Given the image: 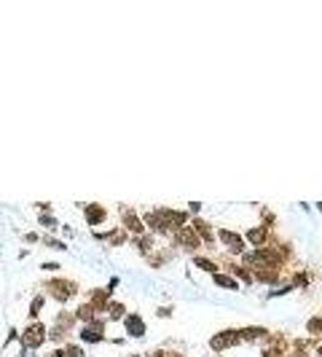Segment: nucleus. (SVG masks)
<instances>
[{
  "label": "nucleus",
  "instance_id": "5",
  "mask_svg": "<svg viewBox=\"0 0 322 357\" xmlns=\"http://www.w3.org/2000/svg\"><path fill=\"white\" fill-rule=\"evenodd\" d=\"M175 234H177V244H180L183 250H196L201 244V239L196 236V231L188 228V226H183L180 231H175Z\"/></svg>",
  "mask_w": 322,
  "mask_h": 357
},
{
  "label": "nucleus",
  "instance_id": "17",
  "mask_svg": "<svg viewBox=\"0 0 322 357\" xmlns=\"http://www.w3.org/2000/svg\"><path fill=\"white\" fill-rule=\"evenodd\" d=\"M134 244L140 250H150V247H153V236H140V239H134Z\"/></svg>",
  "mask_w": 322,
  "mask_h": 357
},
{
  "label": "nucleus",
  "instance_id": "2",
  "mask_svg": "<svg viewBox=\"0 0 322 357\" xmlns=\"http://www.w3.org/2000/svg\"><path fill=\"white\" fill-rule=\"evenodd\" d=\"M236 344H242V339H239V330H223V333L212 336V341H209V347H212L215 352H223V349H228V347H236Z\"/></svg>",
  "mask_w": 322,
  "mask_h": 357
},
{
  "label": "nucleus",
  "instance_id": "18",
  "mask_svg": "<svg viewBox=\"0 0 322 357\" xmlns=\"http://www.w3.org/2000/svg\"><path fill=\"white\" fill-rule=\"evenodd\" d=\"M150 357H183L180 352H169V349H156Z\"/></svg>",
  "mask_w": 322,
  "mask_h": 357
},
{
  "label": "nucleus",
  "instance_id": "13",
  "mask_svg": "<svg viewBox=\"0 0 322 357\" xmlns=\"http://www.w3.org/2000/svg\"><path fill=\"white\" fill-rule=\"evenodd\" d=\"M108 242H110V244H124V242H127V231H124V228L110 231V234H108Z\"/></svg>",
  "mask_w": 322,
  "mask_h": 357
},
{
  "label": "nucleus",
  "instance_id": "1",
  "mask_svg": "<svg viewBox=\"0 0 322 357\" xmlns=\"http://www.w3.org/2000/svg\"><path fill=\"white\" fill-rule=\"evenodd\" d=\"M46 341V328L41 322H30V328L22 333V347L24 349H38Z\"/></svg>",
  "mask_w": 322,
  "mask_h": 357
},
{
  "label": "nucleus",
  "instance_id": "14",
  "mask_svg": "<svg viewBox=\"0 0 322 357\" xmlns=\"http://www.w3.org/2000/svg\"><path fill=\"white\" fill-rule=\"evenodd\" d=\"M108 312H110V317H113V320H118V317H124V314H127V309H124V303L110 301V303H108Z\"/></svg>",
  "mask_w": 322,
  "mask_h": 357
},
{
  "label": "nucleus",
  "instance_id": "7",
  "mask_svg": "<svg viewBox=\"0 0 322 357\" xmlns=\"http://www.w3.org/2000/svg\"><path fill=\"white\" fill-rule=\"evenodd\" d=\"M124 328H127V333L134 336V339L145 336V322H142V317H137V314H127V317H124Z\"/></svg>",
  "mask_w": 322,
  "mask_h": 357
},
{
  "label": "nucleus",
  "instance_id": "6",
  "mask_svg": "<svg viewBox=\"0 0 322 357\" xmlns=\"http://www.w3.org/2000/svg\"><path fill=\"white\" fill-rule=\"evenodd\" d=\"M49 290L54 293L57 301H67L75 293V285L73 282H64V280H54V282H49Z\"/></svg>",
  "mask_w": 322,
  "mask_h": 357
},
{
  "label": "nucleus",
  "instance_id": "22",
  "mask_svg": "<svg viewBox=\"0 0 322 357\" xmlns=\"http://www.w3.org/2000/svg\"><path fill=\"white\" fill-rule=\"evenodd\" d=\"M132 357H140V355H132Z\"/></svg>",
  "mask_w": 322,
  "mask_h": 357
},
{
  "label": "nucleus",
  "instance_id": "4",
  "mask_svg": "<svg viewBox=\"0 0 322 357\" xmlns=\"http://www.w3.org/2000/svg\"><path fill=\"white\" fill-rule=\"evenodd\" d=\"M245 242H250L255 250H260V247H266V244L271 242V231H268L266 226H255V228H250L245 234Z\"/></svg>",
  "mask_w": 322,
  "mask_h": 357
},
{
  "label": "nucleus",
  "instance_id": "10",
  "mask_svg": "<svg viewBox=\"0 0 322 357\" xmlns=\"http://www.w3.org/2000/svg\"><path fill=\"white\" fill-rule=\"evenodd\" d=\"M193 231H196V236H199L201 242H212L215 236H212V228H209V223H204L201 217H196L193 220Z\"/></svg>",
  "mask_w": 322,
  "mask_h": 357
},
{
  "label": "nucleus",
  "instance_id": "8",
  "mask_svg": "<svg viewBox=\"0 0 322 357\" xmlns=\"http://www.w3.org/2000/svg\"><path fill=\"white\" fill-rule=\"evenodd\" d=\"M239 339H242V344H253V341H263V339H268V330L266 328H245V330H239Z\"/></svg>",
  "mask_w": 322,
  "mask_h": 357
},
{
  "label": "nucleus",
  "instance_id": "21",
  "mask_svg": "<svg viewBox=\"0 0 322 357\" xmlns=\"http://www.w3.org/2000/svg\"><path fill=\"white\" fill-rule=\"evenodd\" d=\"M24 357H35V355H24Z\"/></svg>",
  "mask_w": 322,
  "mask_h": 357
},
{
  "label": "nucleus",
  "instance_id": "19",
  "mask_svg": "<svg viewBox=\"0 0 322 357\" xmlns=\"http://www.w3.org/2000/svg\"><path fill=\"white\" fill-rule=\"evenodd\" d=\"M41 223H43V226H57V220H54V217H49V215H43Z\"/></svg>",
  "mask_w": 322,
  "mask_h": 357
},
{
  "label": "nucleus",
  "instance_id": "12",
  "mask_svg": "<svg viewBox=\"0 0 322 357\" xmlns=\"http://www.w3.org/2000/svg\"><path fill=\"white\" fill-rule=\"evenodd\" d=\"M193 263H196L199 269H204V272L218 274V263H215V261H209V258H204V255H196V258H193Z\"/></svg>",
  "mask_w": 322,
  "mask_h": 357
},
{
  "label": "nucleus",
  "instance_id": "3",
  "mask_svg": "<svg viewBox=\"0 0 322 357\" xmlns=\"http://www.w3.org/2000/svg\"><path fill=\"white\" fill-rule=\"evenodd\" d=\"M218 236H220V242L226 244V247L231 250L234 255H242V253H245V236H242V234L223 228V231H218Z\"/></svg>",
  "mask_w": 322,
  "mask_h": 357
},
{
  "label": "nucleus",
  "instance_id": "16",
  "mask_svg": "<svg viewBox=\"0 0 322 357\" xmlns=\"http://www.w3.org/2000/svg\"><path fill=\"white\" fill-rule=\"evenodd\" d=\"M306 328H309V333L312 336H320L322 333V317H312V320L306 322Z\"/></svg>",
  "mask_w": 322,
  "mask_h": 357
},
{
  "label": "nucleus",
  "instance_id": "11",
  "mask_svg": "<svg viewBox=\"0 0 322 357\" xmlns=\"http://www.w3.org/2000/svg\"><path fill=\"white\" fill-rule=\"evenodd\" d=\"M124 226H127L124 231H132V234H137V236L142 234V220H140L134 213H127V215H124Z\"/></svg>",
  "mask_w": 322,
  "mask_h": 357
},
{
  "label": "nucleus",
  "instance_id": "15",
  "mask_svg": "<svg viewBox=\"0 0 322 357\" xmlns=\"http://www.w3.org/2000/svg\"><path fill=\"white\" fill-rule=\"evenodd\" d=\"M215 282H218L220 287H231V290L236 287V282H234L231 274H220V272H218V274H215Z\"/></svg>",
  "mask_w": 322,
  "mask_h": 357
},
{
  "label": "nucleus",
  "instance_id": "20",
  "mask_svg": "<svg viewBox=\"0 0 322 357\" xmlns=\"http://www.w3.org/2000/svg\"><path fill=\"white\" fill-rule=\"evenodd\" d=\"M317 355H320V357H322V347H320V349H317Z\"/></svg>",
  "mask_w": 322,
  "mask_h": 357
},
{
  "label": "nucleus",
  "instance_id": "9",
  "mask_svg": "<svg viewBox=\"0 0 322 357\" xmlns=\"http://www.w3.org/2000/svg\"><path fill=\"white\" fill-rule=\"evenodd\" d=\"M105 217H108V213H105V207H100V204H89L86 207V220L91 226H100Z\"/></svg>",
  "mask_w": 322,
  "mask_h": 357
}]
</instances>
